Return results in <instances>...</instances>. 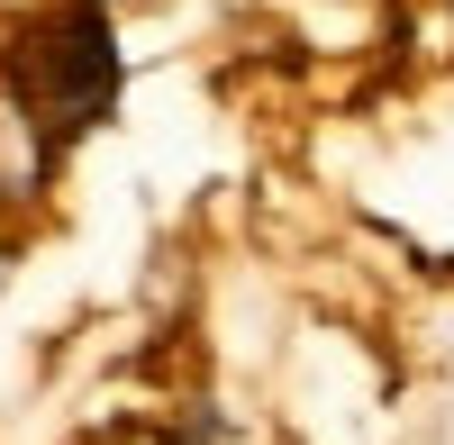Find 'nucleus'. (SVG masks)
Returning a JSON list of instances; mask_svg holds the SVG:
<instances>
[{"label": "nucleus", "mask_w": 454, "mask_h": 445, "mask_svg": "<svg viewBox=\"0 0 454 445\" xmlns=\"http://www.w3.org/2000/svg\"><path fill=\"white\" fill-rule=\"evenodd\" d=\"M10 64H19V91H27L36 128H46V155H55V145L82 137L109 109V91H119V36H109V10H100V0H55V10H36L19 27Z\"/></svg>", "instance_id": "nucleus-1"}]
</instances>
